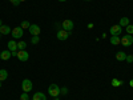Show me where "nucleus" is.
Masks as SVG:
<instances>
[{"mask_svg": "<svg viewBox=\"0 0 133 100\" xmlns=\"http://www.w3.org/2000/svg\"><path fill=\"white\" fill-rule=\"evenodd\" d=\"M7 47H8V51H11V53H12V56H17V41L15 40H9L8 44H7Z\"/></svg>", "mask_w": 133, "mask_h": 100, "instance_id": "nucleus-1", "label": "nucleus"}, {"mask_svg": "<svg viewBox=\"0 0 133 100\" xmlns=\"http://www.w3.org/2000/svg\"><path fill=\"white\" fill-rule=\"evenodd\" d=\"M48 93L51 96H53V97H57L60 95V87L57 84H51L48 87Z\"/></svg>", "mask_w": 133, "mask_h": 100, "instance_id": "nucleus-2", "label": "nucleus"}, {"mask_svg": "<svg viewBox=\"0 0 133 100\" xmlns=\"http://www.w3.org/2000/svg\"><path fill=\"white\" fill-rule=\"evenodd\" d=\"M23 33H24V29L21 27H16V28H14L12 31H11V35H12L14 39H21L23 38Z\"/></svg>", "mask_w": 133, "mask_h": 100, "instance_id": "nucleus-3", "label": "nucleus"}, {"mask_svg": "<svg viewBox=\"0 0 133 100\" xmlns=\"http://www.w3.org/2000/svg\"><path fill=\"white\" fill-rule=\"evenodd\" d=\"M16 58L19 59V61H27L29 59V55H28V52L25 49H19Z\"/></svg>", "mask_w": 133, "mask_h": 100, "instance_id": "nucleus-4", "label": "nucleus"}, {"mask_svg": "<svg viewBox=\"0 0 133 100\" xmlns=\"http://www.w3.org/2000/svg\"><path fill=\"white\" fill-rule=\"evenodd\" d=\"M61 26H63V29H65V31H68V32H71L72 29H73V26H75V23L71 20V19H65L63 23H61Z\"/></svg>", "mask_w": 133, "mask_h": 100, "instance_id": "nucleus-5", "label": "nucleus"}, {"mask_svg": "<svg viewBox=\"0 0 133 100\" xmlns=\"http://www.w3.org/2000/svg\"><path fill=\"white\" fill-rule=\"evenodd\" d=\"M121 44H123L124 47L132 46V44H133V38H132V35H128V33H127L125 36L121 38Z\"/></svg>", "mask_w": 133, "mask_h": 100, "instance_id": "nucleus-6", "label": "nucleus"}, {"mask_svg": "<svg viewBox=\"0 0 133 100\" xmlns=\"http://www.w3.org/2000/svg\"><path fill=\"white\" fill-rule=\"evenodd\" d=\"M121 31H123V27H121L120 24L112 26V27H110V29H109V32H110V35H112V36H120Z\"/></svg>", "mask_w": 133, "mask_h": 100, "instance_id": "nucleus-7", "label": "nucleus"}, {"mask_svg": "<svg viewBox=\"0 0 133 100\" xmlns=\"http://www.w3.org/2000/svg\"><path fill=\"white\" fill-rule=\"evenodd\" d=\"M21 88H23V92H31L32 91V82L29 79H24L21 83Z\"/></svg>", "mask_w": 133, "mask_h": 100, "instance_id": "nucleus-8", "label": "nucleus"}, {"mask_svg": "<svg viewBox=\"0 0 133 100\" xmlns=\"http://www.w3.org/2000/svg\"><path fill=\"white\" fill-rule=\"evenodd\" d=\"M29 33L32 36H39L40 35V32H41V29H40V27L37 26V24H31V27H29Z\"/></svg>", "mask_w": 133, "mask_h": 100, "instance_id": "nucleus-9", "label": "nucleus"}, {"mask_svg": "<svg viewBox=\"0 0 133 100\" xmlns=\"http://www.w3.org/2000/svg\"><path fill=\"white\" fill-rule=\"evenodd\" d=\"M56 36H57L59 40H66V39H68V36H69V32L65 31V29H59L57 33H56Z\"/></svg>", "mask_w": 133, "mask_h": 100, "instance_id": "nucleus-10", "label": "nucleus"}, {"mask_svg": "<svg viewBox=\"0 0 133 100\" xmlns=\"http://www.w3.org/2000/svg\"><path fill=\"white\" fill-rule=\"evenodd\" d=\"M11 31H12V29L9 28V26H5L4 24V26L0 27V33H2V35H9Z\"/></svg>", "mask_w": 133, "mask_h": 100, "instance_id": "nucleus-11", "label": "nucleus"}, {"mask_svg": "<svg viewBox=\"0 0 133 100\" xmlns=\"http://www.w3.org/2000/svg\"><path fill=\"white\" fill-rule=\"evenodd\" d=\"M11 56H12L11 51H3V52H0V59H2V60H8Z\"/></svg>", "mask_w": 133, "mask_h": 100, "instance_id": "nucleus-12", "label": "nucleus"}, {"mask_svg": "<svg viewBox=\"0 0 133 100\" xmlns=\"http://www.w3.org/2000/svg\"><path fill=\"white\" fill-rule=\"evenodd\" d=\"M33 100H47V96L43 92H36L33 93Z\"/></svg>", "mask_w": 133, "mask_h": 100, "instance_id": "nucleus-13", "label": "nucleus"}, {"mask_svg": "<svg viewBox=\"0 0 133 100\" xmlns=\"http://www.w3.org/2000/svg\"><path fill=\"white\" fill-rule=\"evenodd\" d=\"M109 41H110V44H113V46H118L121 43V39H120V36H110Z\"/></svg>", "mask_w": 133, "mask_h": 100, "instance_id": "nucleus-14", "label": "nucleus"}, {"mask_svg": "<svg viewBox=\"0 0 133 100\" xmlns=\"http://www.w3.org/2000/svg\"><path fill=\"white\" fill-rule=\"evenodd\" d=\"M116 59H117L118 61H124V60L127 59V55H125V52H123V51L117 52V55H116Z\"/></svg>", "mask_w": 133, "mask_h": 100, "instance_id": "nucleus-15", "label": "nucleus"}, {"mask_svg": "<svg viewBox=\"0 0 133 100\" xmlns=\"http://www.w3.org/2000/svg\"><path fill=\"white\" fill-rule=\"evenodd\" d=\"M7 77H8V72L5 70H0V82L7 80Z\"/></svg>", "mask_w": 133, "mask_h": 100, "instance_id": "nucleus-16", "label": "nucleus"}, {"mask_svg": "<svg viewBox=\"0 0 133 100\" xmlns=\"http://www.w3.org/2000/svg\"><path fill=\"white\" fill-rule=\"evenodd\" d=\"M130 23H129V19L128 17H123V19H120V26L121 27H127V26H129Z\"/></svg>", "mask_w": 133, "mask_h": 100, "instance_id": "nucleus-17", "label": "nucleus"}, {"mask_svg": "<svg viewBox=\"0 0 133 100\" xmlns=\"http://www.w3.org/2000/svg\"><path fill=\"white\" fill-rule=\"evenodd\" d=\"M17 48L19 49H25L27 48V43L24 40H19L17 41Z\"/></svg>", "mask_w": 133, "mask_h": 100, "instance_id": "nucleus-18", "label": "nucleus"}, {"mask_svg": "<svg viewBox=\"0 0 133 100\" xmlns=\"http://www.w3.org/2000/svg\"><path fill=\"white\" fill-rule=\"evenodd\" d=\"M21 28H23V29H29V27H31V24H29V21H23V23H21V26H20Z\"/></svg>", "mask_w": 133, "mask_h": 100, "instance_id": "nucleus-19", "label": "nucleus"}, {"mask_svg": "<svg viewBox=\"0 0 133 100\" xmlns=\"http://www.w3.org/2000/svg\"><path fill=\"white\" fill-rule=\"evenodd\" d=\"M121 84H123V82L118 80V79H113V80H112V85H113V87H120Z\"/></svg>", "mask_w": 133, "mask_h": 100, "instance_id": "nucleus-20", "label": "nucleus"}, {"mask_svg": "<svg viewBox=\"0 0 133 100\" xmlns=\"http://www.w3.org/2000/svg\"><path fill=\"white\" fill-rule=\"evenodd\" d=\"M125 28H127L128 35H132V33H133V24H129V26H127Z\"/></svg>", "mask_w": 133, "mask_h": 100, "instance_id": "nucleus-21", "label": "nucleus"}, {"mask_svg": "<svg viewBox=\"0 0 133 100\" xmlns=\"http://www.w3.org/2000/svg\"><path fill=\"white\" fill-rule=\"evenodd\" d=\"M40 41V38L39 36H32V39H31V43L32 44H37Z\"/></svg>", "mask_w": 133, "mask_h": 100, "instance_id": "nucleus-22", "label": "nucleus"}, {"mask_svg": "<svg viewBox=\"0 0 133 100\" xmlns=\"http://www.w3.org/2000/svg\"><path fill=\"white\" fill-rule=\"evenodd\" d=\"M60 95H68V88H66V87L60 88Z\"/></svg>", "mask_w": 133, "mask_h": 100, "instance_id": "nucleus-23", "label": "nucleus"}, {"mask_svg": "<svg viewBox=\"0 0 133 100\" xmlns=\"http://www.w3.org/2000/svg\"><path fill=\"white\" fill-rule=\"evenodd\" d=\"M20 100H29L28 93L27 92H23V93H21V96H20Z\"/></svg>", "mask_w": 133, "mask_h": 100, "instance_id": "nucleus-24", "label": "nucleus"}, {"mask_svg": "<svg viewBox=\"0 0 133 100\" xmlns=\"http://www.w3.org/2000/svg\"><path fill=\"white\" fill-rule=\"evenodd\" d=\"M125 60H127L128 63H133V55H128Z\"/></svg>", "mask_w": 133, "mask_h": 100, "instance_id": "nucleus-25", "label": "nucleus"}, {"mask_svg": "<svg viewBox=\"0 0 133 100\" xmlns=\"http://www.w3.org/2000/svg\"><path fill=\"white\" fill-rule=\"evenodd\" d=\"M9 3H12L14 5H19V4H20L19 0H9Z\"/></svg>", "mask_w": 133, "mask_h": 100, "instance_id": "nucleus-26", "label": "nucleus"}, {"mask_svg": "<svg viewBox=\"0 0 133 100\" xmlns=\"http://www.w3.org/2000/svg\"><path fill=\"white\" fill-rule=\"evenodd\" d=\"M129 85H130V87H132V88H133V79H132V80H130V82H129Z\"/></svg>", "mask_w": 133, "mask_h": 100, "instance_id": "nucleus-27", "label": "nucleus"}, {"mask_svg": "<svg viewBox=\"0 0 133 100\" xmlns=\"http://www.w3.org/2000/svg\"><path fill=\"white\" fill-rule=\"evenodd\" d=\"M3 26V23H2V20H0V27H2Z\"/></svg>", "mask_w": 133, "mask_h": 100, "instance_id": "nucleus-28", "label": "nucleus"}, {"mask_svg": "<svg viewBox=\"0 0 133 100\" xmlns=\"http://www.w3.org/2000/svg\"><path fill=\"white\" fill-rule=\"evenodd\" d=\"M59 2H61V3H63V2H66V0H59Z\"/></svg>", "mask_w": 133, "mask_h": 100, "instance_id": "nucleus-29", "label": "nucleus"}, {"mask_svg": "<svg viewBox=\"0 0 133 100\" xmlns=\"http://www.w3.org/2000/svg\"><path fill=\"white\" fill-rule=\"evenodd\" d=\"M19 2H20V3H21V2H25V0H19Z\"/></svg>", "mask_w": 133, "mask_h": 100, "instance_id": "nucleus-30", "label": "nucleus"}, {"mask_svg": "<svg viewBox=\"0 0 133 100\" xmlns=\"http://www.w3.org/2000/svg\"><path fill=\"white\" fill-rule=\"evenodd\" d=\"M2 83H3V82H0V87H2Z\"/></svg>", "mask_w": 133, "mask_h": 100, "instance_id": "nucleus-31", "label": "nucleus"}, {"mask_svg": "<svg viewBox=\"0 0 133 100\" xmlns=\"http://www.w3.org/2000/svg\"><path fill=\"white\" fill-rule=\"evenodd\" d=\"M85 2H91V0H85Z\"/></svg>", "mask_w": 133, "mask_h": 100, "instance_id": "nucleus-32", "label": "nucleus"}]
</instances>
